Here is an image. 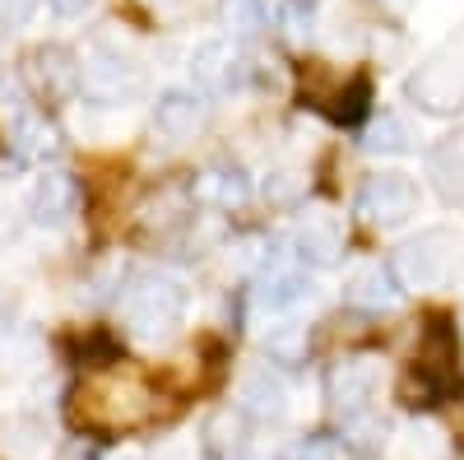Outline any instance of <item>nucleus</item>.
I'll return each instance as SVG.
<instances>
[{
    "mask_svg": "<svg viewBox=\"0 0 464 460\" xmlns=\"http://www.w3.org/2000/svg\"><path fill=\"white\" fill-rule=\"evenodd\" d=\"M422 168H428V181L432 191L450 205V210H464V126L441 135L432 149H428V159H422Z\"/></svg>",
    "mask_w": 464,
    "mask_h": 460,
    "instance_id": "obj_11",
    "label": "nucleus"
},
{
    "mask_svg": "<svg viewBox=\"0 0 464 460\" xmlns=\"http://www.w3.org/2000/svg\"><path fill=\"white\" fill-rule=\"evenodd\" d=\"M288 242H293V256L302 265H312V270H330V265L343 260V223H339V214H330L321 205L302 210Z\"/></svg>",
    "mask_w": 464,
    "mask_h": 460,
    "instance_id": "obj_8",
    "label": "nucleus"
},
{
    "mask_svg": "<svg viewBox=\"0 0 464 460\" xmlns=\"http://www.w3.org/2000/svg\"><path fill=\"white\" fill-rule=\"evenodd\" d=\"M376 391H381V363L367 358V354L339 358L325 372V400L343 424H362V418L372 414V405H376Z\"/></svg>",
    "mask_w": 464,
    "mask_h": 460,
    "instance_id": "obj_7",
    "label": "nucleus"
},
{
    "mask_svg": "<svg viewBox=\"0 0 464 460\" xmlns=\"http://www.w3.org/2000/svg\"><path fill=\"white\" fill-rule=\"evenodd\" d=\"M385 5H391V10H409V5H413V0H385Z\"/></svg>",
    "mask_w": 464,
    "mask_h": 460,
    "instance_id": "obj_31",
    "label": "nucleus"
},
{
    "mask_svg": "<svg viewBox=\"0 0 464 460\" xmlns=\"http://www.w3.org/2000/svg\"><path fill=\"white\" fill-rule=\"evenodd\" d=\"M297 191H302L297 172H275V177L265 181V196H275V205H293V201H297Z\"/></svg>",
    "mask_w": 464,
    "mask_h": 460,
    "instance_id": "obj_27",
    "label": "nucleus"
},
{
    "mask_svg": "<svg viewBox=\"0 0 464 460\" xmlns=\"http://www.w3.org/2000/svg\"><path fill=\"white\" fill-rule=\"evenodd\" d=\"M74 424L93 433H130L144 428L159 414V387L153 377L135 363H107L93 367L80 391H74Z\"/></svg>",
    "mask_w": 464,
    "mask_h": 460,
    "instance_id": "obj_1",
    "label": "nucleus"
},
{
    "mask_svg": "<svg viewBox=\"0 0 464 460\" xmlns=\"http://www.w3.org/2000/svg\"><path fill=\"white\" fill-rule=\"evenodd\" d=\"M47 5L61 15V19H80V15H89L98 0H47Z\"/></svg>",
    "mask_w": 464,
    "mask_h": 460,
    "instance_id": "obj_28",
    "label": "nucleus"
},
{
    "mask_svg": "<svg viewBox=\"0 0 464 460\" xmlns=\"http://www.w3.org/2000/svg\"><path fill=\"white\" fill-rule=\"evenodd\" d=\"M293 10H312V5H321V0H288Z\"/></svg>",
    "mask_w": 464,
    "mask_h": 460,
    "instance_id": "obj_30",
    "label": "nucleus"
},
{
    "mask_svg": "<svg viewBox=\"0 0 464 460\" xmlns=\"http://www.w3.org/2000/svg\"><path fill=\"white\" fill-rule=\"evenodd\" d=\"M279 460H348V446L334 437H297L293 446H284Z\"/></svg>",
    "mask_w": 464,
    "mask_h": 460,
    "instance_id": "obj_24",
    "label": "nucleus"
},
{
    "mask_svg": "<svg viewBox=\"0 0 464 460\" xmlns=\"http://www.w3.org/2000/svg\"><path fill=\"white\" fill-rule=\"evenodd\" d=\"M409 455L413 460H441L446 455V437L437 428H428V424H418V428H409Z\"/></svg>",
    "mask_w": 464,
    "mask_h": 460,
    "instance_id": "obj_25",
    "label": "nucleus"
},
{
    "mask_svg": "<svg viewBox=\"0 0 464 460\" xmlns=\"http://www.w3.org/2000/svg\"><path fill=\"white\" fill-rule=\"evenodd\" d=\"M353 210L372 223V228H404L418 210H422V191L409 172H376L362 181Z\"/></svg>",
    "mask_w": 464,
    "mask_h": 460,
    "instance_id": "obj_6",
    "label": "nucleus"
},
{
    "mask_svg": "<svg viewBox=\"0 0 464 460\" xmlns=\"http://www.w3.org/2000/svg\"><path fill=\"white\" fill-rule=\"evenodd\" d=\"M196 201H209V205H218V210H232V205H246V196H251V181H246V172L242 168H227V163H214V168H205L196 181Z\"/></svg>",
    "mask_w": 464,
    "mask_h": 460,
    "instance_id": "obj_18",
    "label": "nucleus"
},
{
    "mask_svg": "<svg viewBox=\"0 0 464 460\" xmlns=\"http://www.w3.org/2000/svg\"><path fill=\"white\" fill-rule=\"evenodd\" d=\"M196 214V186H186V181H168L159 196H153L144 210H140V223H144V233H177V228Z\"/></svg>",
    "mask_w": 464,
    "mask_h": 460,
    "instance_id": "obj_16",
    "label": "nucleus"
},
{
    "mask_svg": "<svg viewBox=\"0 0 464 460\" xmlns=\"http://www.w3.org/2000/svg\"><path fill=\"white\" fill-rule=\"evenodd\" d=\"M80 89L98 103V107H126L144 93V70L135 65L130 52H121L116 43H98L80 56Z\"/></svg>",
    "mask_w": 464,
    "mask_h": 460,
    "instance_id": "obj_4",
    "label": "nucleus"
},
{
    "mask_svg": "<svg viewBox=\"0 0 464 460\" xmlns=\"http://www.w3.org/2000/svg\"><path fill=\"white\" fill-rule=\"evenodd\" d=\"M33 5H37V0H0V19H5V24H19V19H28Z\"/></svg>",
    "mask_w": 464,
    "mask_h": 460,
    "instance_id": "obj_29",
    "label": "nucleus"
},
{
    "mask_svg": "<svg viewBox=\"0 0 464 460\" xmlns=\"http://www.w3.org/2000/svg\"><path fill=\"white\" fill-rule=\"evenodd\" d=\"M265 349H269V358L284 363V367L302 363V358H306V326H297V321L275 326V330L265 335Z\"/></svg>",
    "mask_w": 464,
    "mask_h": 460,
    "instance_id": "obj_22",
    "label": "nucleus"
},
{
    "mask_svg": "<svg viewBox=\"0 0 464 460\" xmlns=\"http://www.w3.org/2000/svg\"><path fill=\"white\" fill-rule=\"evenodd\" d=\"M246 74V56L237 52L232 37H209L205 47H196L190 56V80H196V93H227L237 89Z\"/></svg>",
    "mask_w": 464,
    "mask_h": 460,
    "instance_id": "obj_9",
    "label": "nucleus"
},
{
    "mask_svg": "<svg viewBox=\"0 0 464 460\" xmlns=\"http://www.w3.org/2000/svg\"><path fill=\"white\" fill-rule=\"evenodd\" d=\"M306 98H312V107H321L330 122L339 126H353L367 117V103H372V84H367V74H334L330 84H312L306 89Z\"/></svg>",
    "mask_w": 464,
    "mask_h": 460,
    "instance_id": "obj_10",
    "label": "nucleus"
},
{
    "mask_svg": "<svg viewBox=\"0 0 464 460\" xmlns=\"http://www.w3.org/2000/svg\"><path fill=\"white\" fill-rule=\"evenodd\" d=\"M400 293L404 289H400L395 270H391V265H381V260L358 265V270L348 275V284H343V298L353 307H367V312H385V307H395Z\"/></svg>",
    "mask_w": 464,
    "mask_h": 460,
    "instance_id": "obj_15",
    "label": "nucleus"
},
{
    "mask_svg": "<svg viewBox=\"0 0 464 460\" xmlns=\"http://www.w3.org/2000/svg\"><path fill=\"white\" fill-rule=\"evenodd\" d=\"M362 149L381 153V159H395V153L409 149V126L395 117V112H381V117H372V126L362 131Z\"/></svg>",
    "mask_w": 464,
    "mask_h": 460,
    "instance_id": "obj_21",
    "label": "nucleus"
},
{
    "mask_svg": "<svg viewBox=\"0 0 464 460\" xmlns=\"http://www.w3.org/2000/svg\"><path fill=\"white\" fill-rule=\"evenodd\" d=\"M140 5L153 15V19H163V24H181L200 10V0H140Z\"/></svg>",
    "mask_w": 464,
    "mask_h": 460,
    "instance_id": "obj_26",
    "label": "nucleus"
},
{
    "mask_svg": "<svg viewBox=\"0 0 464 460\" xmlns=\"http://www.w3.org/2000/svg\"><path fill=\"white\" fill-rule=\"evenodd\" d=\"M404 93L418 112H428V117H455V112H464V43L432 52L409 74Z\"/></svg>",
    "mask_w": 464,
    "mask_h": 460,
    "instance_id": "obj_5",
    "label": "nucleus"
},
{
    "mask_svg": "<svg viewBox=\"0 0 464 460\" xmlns=\"http://www.w3.org/2000/svg\"><path fill=\"white\" fill-rule=\"evenodd\" d=\"M28 210H33L37 223H65V219H74V214H80V181H74L70 172L37 177Z\"/></svg>",
    "mask_w": 464,
    "mask_h": 460,
    "instance_id": "obj_17",
    "label": "nucleus"
},
{
    "mask_svg": "<svg viewBox=\"0 0 464 460\" xmlns=\"http://www.w3.org/2000/svg\"><path fill=\"white\" fill-rule=\"evenodd\" d=\"M121 321H126V330L135 335V339H144V344H163V339H172L177 330H181V321H186V289H181V279H172V275H159V270H144V275H135L126 289H121Z\"/></svg>",
    "mask_w": 464,
    "mask_h": 460,
    "instance_id": "obj_2",
    "label": "nucleus"
},
{
    "mask_svg": "<svg viewBox=\"0 0 464 460\" xmlns=\"http://www.w3.org/2000/svg\"><path fill=\"white\" fill-rule=\"evenodd\" d=\"M246 418L242 409H223L205 424V451L209 460H246Z\"/></svg>",
    "mask_w": 464,
    "mask_h": 460,
    "instance_id": "obj_19",
    "label": "nucleus"
},
{
    "mask_svg": "<svg viewBox=\"0 0 464 460\" xmlns=\"http://www.w3.org/2000/svg\"><path fill=\"white\" fill-rule=\"evenodd\" d=\"M223 24L232 37H251L265 24V0H223Z\"/></svg>",
    "mask_w": 464,
    "mask_h": 460,
    "instance_id": "obj_23",
    "label": "nucleus"
},
{
    "mask_svg": "<svg viewBox=\"0 0 464 460\" xmlns=\"http://www.w3.org/2000/svg\"><path fill=\"white\" fill-rule=\"evenodd\" d=\"M28 74L37 80V93H47V98H65L74 84H80V65H74V56L70 52H37L33 56V65H28Z\"/></svg>",
    "mask_w": 464,
    "mask_h": 460,
    "instance_id": "obj_20",
    "label": "nucleus"
},
{
    "mask_svg": "<svg viewBox=\"0 0 464 460\" xmlns=\"http://www.w3.org/2000/svg\"><path fill=\"white\" fill-rule=\"evenodd\" d=\"M237 409L260 418V424H279L288 414V387L275 367H256L251 377H242V391H237Z\"/></svg>",
    "mask_w": 464,
    "mask_h": 460,
    "instance_id": "obj_14",
    "label": "nucleus"
},
{
    "mask_svg": "<svg viewBox=\"0 0 464 460\" xmlns=\"http://www.w3.org/2000/svg\"><path fill=\"white\" fill-rule=\"evenodd\" d=\"M205 117H209V103L196 89H168L159 103H153V131H159L163 140H172V144L190 140L205 126Z\"/></svg>",
    "mask_w": 464,
    "mask_h": 460,
    "instance_id": "obj_12",
    "label": "nucleus"
},
{
    "mask_svg": "<svg viewBox=\"0 0 464 460\" xmlns=\"http://www.w3.org/2000/svg\"><path fill=\"white\" fill-rule=\"evenodd\" d=\"M391 270L400 289H413V293L455 284V275L464 270V233H455V228H422L418 238L395 247Z\"/></svg>",
    "mask_w": 464,
    "mask_h": 460,
    "instance_id": "obj_3",
    "label": "nucleus"
},
{
    "mask_svg": "<svg viewBox=\"0 0 464 460\" xmlns=\"http://www.w3.org/2000/svg\"><path fill=\"white\" fill-rule=\"evenodd\" d=\"M306 298H312V279L297 265H265V275L256 279V307L269 317H288Z\"/></svg>",
    "mask_w": 464,
    "mask_h": 460,
    "instance_id": "obj_13",
    "label": "nucleus"
}]
</instances>
